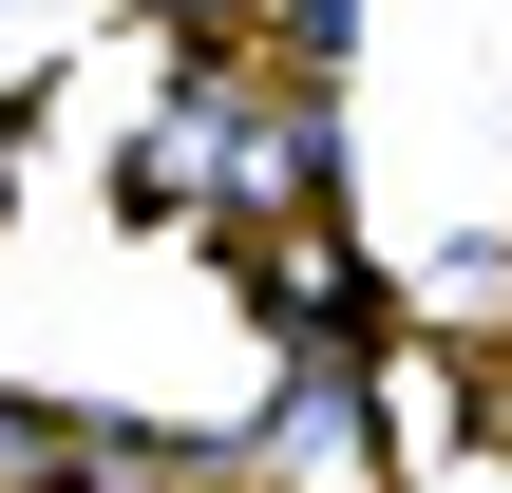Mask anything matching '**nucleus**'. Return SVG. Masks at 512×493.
<instances>
[{
  "instance_id": "obj_2",
  "label": "nucleus",
  "mask_w": 512,
  "mask_h": 493,
  "mask_svg": "<svg viewBox=\"0 0 512 493\" xmlns=\"http://www.w3.org/2000/svg\"><path fill=\"white\" fill-rule=\"evenodd\" d=\"M171 19H190V38H209V19H228V0H171Z\"/></svg>"
},
{
  "instance_id": "obj_1",
  "label": "nucleus",
  "mask_w": 512,
  "mask_h": 493,
  "mask_svg": "<svg viewBox=\"0 0 512 493\" xmlns=\"http://www.w3.org/2000/svg\"><path fill=\"white\" fill-rule=\"evenodd\" d=\"M76 437H95V418H38V399H0V493H76Z\"/></svg>"
}]
</instances>
